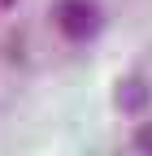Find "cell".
I'll list each match as a JSON object with an SVG mask.
<instances>
[{"instance_id":"cell-1","label":"cell","mask_w":152,"mask_h":156,"mask_svg":"<svg viewBox=\"0 0 152 156\" xmlns=\"http://www.w3.org/2000/svg\"><path fill=\"white\" fill-rule=\"evenodd\" d=\"M56 17H61V30L70 39H78V44L100 30V9L91 5V0H65L61 9H56Z\"/></svg>"},{"instance_id":"cell-2","label":"cell","mask_w":152,"mask_h":156,"mask_svg":"<svg viewBox=\"0 0 152 156\" xmlns=\"http://www.w3.org/2000/svg\"><path fill=\"white\" fill-rule=\"evenodd\" d=\"M113 100H118L122 113H143L148 100H152V91H148V83H143L139 74H126L122 83H118V91H113Z\"/></svg>"},{"instance_id":"cell-3","label":"cell","mask_w":152,"mask_h":156,"mask_svg":"<svg viewBox=\"0 0 152 156\" xmlns=\"http://www.w3.org/2000/svg\"><path fill=\"white\" fill-rule=\"evenodd\" d=\"M130 143H135V152H148V156H152V122H139Z\"/></svg>"}]
</instances>
